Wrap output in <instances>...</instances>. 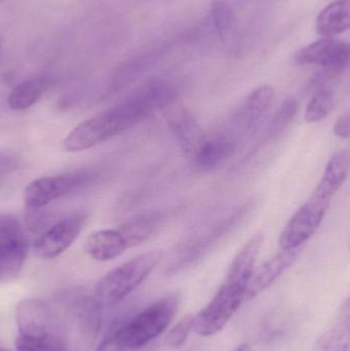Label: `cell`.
Wrapping results in <instances>:
<instances>
[{"mask_svg":"<svg viewBox=\"0 0 350 351\" xmlns=\"http://www.w3.org/2000/svg\"><path fill=\"white\" fill-rule=\"evenodd\" d=\"M176 96V90L170 84L164 82H151L121 104L79 123L64 140V148L68 152L90 149L125 133L158 111L166 110L173 104Z\"/></svg>","mask_w":350,"mask_h":351,"instance_id":"6da1fadb","label":"cell"},{"mask_svg":"<svg viewBox=\"0 0 350 351\" xmlns=\"http://www.w3.org/2000/svg\"><path fill=\"white\" fill-rule=\"evenodd\" d=\"M262 243V233H256L234 257L215 296L195 315V330L199 335L211 337L219 333L240 309Z\"/></svg>","mask_w":350,"mask_h":351,"instance_id":"7a4b0ae2","label":"cell"},{"mask_svg":"<svg viewBox=\"0 0 350 351\" xmlns=\"http://www.w3.org/2000/svg\"><path fill=\"white\" fill-rule=\"evenodd\" d=\"M181 302L178 293L162 297L114 330L97 351H158V338L176 317Z\"/></svg>","mask_w":350,"mask_h":351,"instance_id":"3957f363","label":"cell"},{"mask_svg":"<svg viewBox=\"0 0 350 351\" xmlns=\"http://www.w3.org/2000/svg\"><path fill=\"white\" fill-rule=\"evenodd\" d=\"M16 351H69L53 303L31 298L16 308Z\"/></svg>","mask_w":350,"mask_h":351,"instance_id":"277c9868","label":"cell"},{"mask_svg":"<svg viewBox=\"0 0 350 351\" xmlns=\"http://www.w3.org/2000/svg\"><path fill=\"white\" fill-rule=\"evenodd\" d=\"M69 351L88 348L101 327V306L95 297L79 291L60 295L53 302Z\"/></svg>","mask_w":350,"mask_h":351,"instance_id":"5b68a950","label":"cell"},{"mask_svg":"<svg viewBox=\"0 0 350 351\" xmlns=\"http://www.w3.org/2000/svg\"><path fill=\"white\" fill-rule=\"evenodd\" d=\"M164 252L152 250L141 254L106 274L97 285L95 298L101 306L118 304L135 291L162 261Z\"/></svg>","mask_w":350,"mask_h":351,"instance_id":"8992f818","label":"cell"},{"mask_svg":"<svg viewBox=\"0 0 350 351\" xmlns=\"http://www.w3.org/2000/svg\"><path fill=\"white\" fill-rule=\"evenodd\" d=\"M96 175L95 169H78L64 174L35 180L25 189V204L28 208L38 210L51 204L53 200L77 191L90 183Z\"/></svg>","mask_w":350,"mask_h":351,"instance_id":"52a82bcc","label":"cell"},{"mask_svg":"<svg viewBox=\"0 0 350 351\" xmlns=\"http://www.w3.org/2000/svg\"><path fill=\"white\" fill-rule=\"evenodd\" d=\"M349 47L334 38H323L303 47L296 55L300 65H320L329 77L340 75L349 64Z\"/></svg>","mask_w":350,"mask_h":351,"instance_id":"ba28073f","label":"cell"},{"mask_svg":"<svg viewBox=\"0 0 350 351\" xmlns=\"http://www.w3.org/2000/svg\"><path fill=\"white\" fill-rule=\"evenodd\" d=\"M329 206L310 196V199L293 215L279 237L282 249L302 247L316 232L326 215Z\"/></svg>","mask_w":350,"mask_h":351,"instance_id":"9c48e42d","label":"cell"},{"mask_svg":"<svg viewBox=\"0 0 350 351\" xmlns=\"http://www.w3.org/2000/svg\"><path fill=\"white\" fill-rule=\"evenodd\" d=\"M86 219L84 213H76L51 226L35 241V255L41 259H53L61 255L79 237Z\"/></svg>","mask_w":350,"mask_h":351,"instance_id":"30bf717a","label":"cell"},{"mask_svg":"<svg viewBox=\"0 0 350 351\" xmlns=\"http://www.w3.org/2000/svg\"><path fill=\"white\" fill-rule=\"evenodd\" d=\"M166 123L178 141L183 154L193 160L207 140L195 115L184 106H168L164 112Z\"/></svg>","mask_w":350,"mask_h":351,"instance_id":"8fae6325","label":"cell"},{"mask_svg":"<svg viewBox=\"0 0 350 351\" xmlns=\"http://www.w3.org/2000/svg\"><path fill=\"white\" fill-rule=\"evenodd\" d=\"M301 247L295 249H282L281 252L273 256L268 261L263 263L256 271L253 272L252 278L247 291L246 298L248 300L256 298L266 291L275 280L287 271L294 262L297 260Z\"/></svg>","mask_w":350,"mask_h":351,"instance_id":"7c38bea8","label":"cell"},{"mask_svg":"<svg viewBox=\"0 0 350 351\" xmlns=\"http://www.w3.org/2000/svg\"><path fill=\"white\" fill-rule=\"evenodd\" d=\"M349 150L345 149L336 152L329 160L322 180L312 196L330 206L332 198L340 189L349 176Z\"/></svg>","mask_w":350,"mask_h":351,"instance_id":"4fadbf2b","label":"cell"},{"mask_svg":"<svg viewBox=\"0 0 350 351\" xmlns=\"http://www.w3.org/2000/svg\"><path fill=\"white\" fill-rule=\"evenodd\" d=\"M312 351H350V301L345 299L328 329L314 342Z\"/></svg>","mask_w":350,"mask_h":351,"instance_id":"5bb4252c","label":"cell"},{"mask_svg":"<svg viewBox=\"0 0 350 351\" xmlns=\"http://www.w3.org/2000/svg\"><path fill=\"white\" fill-rule=\"evenodd\" d=\"M129 249L118 229L95 231L86 239L84 250L92 259L109 261L123 255Z\"/></svg>","mask_w":350,"mask_h":351,"instance_id":"9a60e30c","label":"cell"},{"mask_svg":"<svg viewBox=\"0 0 350 351\" xmlns=\"http://www.w3.org/2000/svg\"><path fill=\"white\" fill-rule=\"evenodd\" d=\"M236 142L229 135H218L205 140L193 158L197 168L211 171L223 164L236 152Z\"/></svg>","mask_w":350,"mask_h":351,"instance_id":"2e32d148","label":"cell"},{"mask_svg":"<svg viewBox=\"0 0 350 351\" xmlns=\"http://www.w3.org/2000/svg\"><path fill=\"white\" fill-rule=\"evenodd\" d=\"M349 0H337L327 5L318 14L316 23V31L324 38H334L349 30Z\"/></svg>","mask_w":350,"mask_h":351,"instance_id":"e0dca14e","label":"cell"},{"mask_svg":"<svg viewBox=\"0 0 350 351\" xmlns=\"http://www.w3.org/2000/svg\"><path fill=\"white\" fill-rule=\"evenodd\" d=\"M164 220V216L162 213H151L135 217L117 227V229L129 249L150 239L158 230Z\"/></svg>","mask_w":350,"mask_h":351,"instance_id":"ac0fdd59","label":"cell"},{"mask_svg":"<svg viewBox=\"0 0 350 351\" xmlns=\"http://www.w3.org/2000/svg\"><path fill=\"white\" fill-rule=\"evenodd\" d=\"M275 100V90L271 86H261L255 88L247 99L244 113L246 130L253 133L258 128Z\"/></svg>","mask_w":350,"mask_h":351,"instance_id":"d6986e66","label":"cell"},{"mask_svg":"<svg viewBox=\"0 0 350 351\" xmlns=\"http://www.w3.org/2000/svg\"><path fill=\"white\" fill-rule=\"evenodd\" d=\"M45 90V82L39 78L25 80L14 88L8 98V105L14 111L27 110L36 104Z\"/></svg>","mask_w":350,"mask_h":351,"instance_id":"ffe728a7","label":"cell"},{"mask_svg":"<svg viewBox=\"0 0 350 351\" xmlns=\"http://www.w3.org/2000/svg\"><path fill=\"white\" fill-rule=\"evenodd\" d=\"M26 255L27 243L0 249V282H8L18 276Z\"/></svg>","mask_w":350,"mask_h":351,"instance_id":"44dd1931","label":"cell"},{"mask_svg":"<svg viewBox=\"0 0 350 351\" xmlns=\"http://www.w3.org/2000/svg\"><path fill=\"white\" fill-rule=\"evenodd\" d=\"M334 95L328 90H322L312 97L306 107L304 119L306 123H314L326 119L334 109Z\"/></svg>","mask_w":350,"mask_h":351,"instance_id":"7402d4cb","label":"cell"},{"mask_svg":"<svg viewBox=\"0 0 350 351\" xmlns=\"http://www.w3.org/2000/svg\"><path fill=\"white\" fill-rule=\"evenodd\" d=\"M298 102L290 98L279 105L269 125L268 137L277 138L291 125L298 112Z\"/></svg>","mask_w":350,"mask_h":351,"instance_id":"603a6c76","label":"cell"},{"mask_svg":"<svg viewBox=\"0 0 350 351\" xmlns=\"http://www.w3.org/2000/svg\"><path fill=\"white\" fill-rule=\"evenodd\" d=\"M27 243L22 226L14 217L0 214V249Z\"/></svg>","mask_w":350,"mask_h":351,"instance_id":"cb8c5ba5","label":"cell"},{"mask_svg":"<svg viewBox=\"0 0 350 351\" xmlns=\"http://www.w3.org/2000/svg\"><path fill=\"white\" fill-rule=\"evenodd\" d=\"M192 330H195V315H185L168 332L166 344L175 350L180 348L186 343Z\"/></svg>","mask_w":350,"mask_h":351,"instance_id":"d4e9b609","label":"cell"},{"mask_svg":"<svg viewBox=\"0 0 350 351\" xmlns=\"http://www.w3.org/2000/svg\"><path fill=\"white\" fill-rule=\"evenodd\" d=\"M211 12L214 24L220 33L229 30L232 25V12L225 0H214Z\"/></svg>","mask_w":350,"mask_h":351,"instance_id":"484cf974","label":"cell"},{"mask_svg":"<svg viewBox=\"0 0 350 351\" xmlns=\"http://www.w3.org/2000/svg\"><path fill=\"white\" fill-rule=\"evenodd\" d=\"M22 165L18 154L12 152H0V182Z\"/></svg>","mask_w":350,"mask_h":351,"instance_id":"4316f807","label":"cell"},{"mask_svg":"<svg viewBox=\"0 0 350 351\" xmlns=\"http://www.w3.org/2000/svg\"><path fill=\"white\" fill-rule=\"evenodd\" d=\"M334 133L341 139H347L350 133V115L349 113L341 115L334 125Z\"/></svg>","mask_w":350,"mask_h":351,"instance_id":"83f0119b","label":"cell"},{"mask_svg":"<svg viewBox=\"0 0 350 351\" xmlns=\"http://www.w3.org/2000/svg\"><path fill=\"white\" fill-rule=\"evenodd\" d=\"M232 351H251V346L248 343H242Z\"/></svg>","mask_w":350,"mask_h":351,"instance_id":"f1b7e54d","label":"cell"},{"mask_svg":"<svg viewBox=\"0 0 350 351\" xmlns=\"http://www.w3.org/2000/svg\"><path fill=\"white\" fill-rule=\"evenodd\" d=\"M0 47H1V43H0Z\"/></svg>","mask_w":350,"mask_h":351,"instance_id":"f546056e","label":"cell"},{"mask_svg":"<svg viewBox=\"0 0 350 351\" xmlns=\"http://www.w3.org/2000/svg\"><path fill=\"white\" fill-rule=\"evenodd\" d=\"M0 351H6V350H0Z\"/></svg>","mask_w":350,"mask_h":351,"instance_id":"4dcf8cb0","label":"cell"},{"mask_svg":"<svg viewBox=\"0 0 350 351\" xmlns=\"http://www.w3.org/2000/svg\"><path fill=\"white\" fill-rule=\"evenodd\" d=\"M0 1H2V0H0Z\"/></svg>","mask_w":350,"mask_h":351,"instance_id":"1f68e13d","label":"cell"}]
</instances>
